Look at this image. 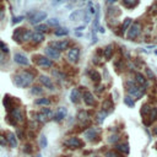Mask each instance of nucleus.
<instances>
[{
	"label": "nucleus",
	"instance_id": "nucleus-49",
	"mask_svg": "<svg viewBox=\"0 0 157 157\" xmlns=\"http://www.w3.org/2000/svg\"><path fill=\"white\" fill-rule=\"evenodd\" d=\"M156 147H157V142H156Z\"/></svg>",
	"mask_w": 157,
	"mask_h": 157
},
{
	"label": "nucleus",
	"instance_id": "nucleus-45",
	"mask_svg": "<svg viewBox=\"0 0 157 157\" xmlns=\"http://www.w3.org/2000/svg\"><path fill=\"white\" fill-rule=\"evenodd\" d=\"M84 30V26H81V27H77L76 28V31H82Z\"/></svg>",
	"mask_w": 157,
	"mask_h": 157
},
{
	"label": "nucleus",
	"instance_id": "nucleus-32",
	"mask_svg": "<svg viewBox=\"0 0 157 157\" xmlns=\"http://www.w3.org/2000/svg\"><path fill=\"white\" fill-rule=\"evenodd\" d=\"M136 81H138L139 84H141V85H146V80L141 74H136Z\"/></svg>",
	"mask_w": 157,
	"mask_h": 157
},
{
	"label": "nucleus",
	"instance_id": "nucleus-46",
	"mask_svg": "<svg viewBox=\"0 0 157 157\" xmlns=\"http://www.w3.org/2000/svg\"><path fill=\"white\" fill-rule=\"evenodd\" d=\"M117 0H107V3H111V4H113V3H115Z\"/></svg>",
	"mask_w": 157,
	"mask_h": 157
},
{
	"label": "nucleus",
	"instance_id": "nucleus-16",
	"mask_svg": "<svg viewBox=\"0 0 157 157\" xmlns=\"http://www.w3.org/2000/svg\"><path fill=\"white\" fill-rule=\"evenodd\" d=\"M4 107L6 108V111H8L9 113L13 109V107H12V98L9 96V94H6L5 98H4Z\"/></svg>",
	"mask_w": 157,
	"mask_h": 157
},
{
	"label": "nucleus",
	"instance_id": "nucleus-44",
	"mask_svg": "<svg viewBox=\"0 0 157 157\" xmlns=\"http://www.w3.org/2000/svg\"><path fill=\"white\" fill-rule=\"evenodd\" d=\"M118 139H119V138H118V136H117V135H112V136H111V138H109V139H108V141H109V142H115V141H117Z\"/></svg>",
	"mask_w": 157,
	"mask_h": 157
},
{
	"label": "nucleus",
	"instance_id": "nucleus-22",
	"mask_svg": "<svg viewBox=\"0 0 157 157\" xmlns=\"http://www.w3.org/2000/svg\"><path fill=\"white\" fill-rule=\"evenodd\" d=\"M79 97H80V92H79V90L74 88V90L71 91V93H70V99H71L72 103H76V102L79 101Z\"/></svg>",
	"mask_w": 157,
	"mask_h": 157
},
{
	"label": "nucleus",
	"instance_id": "nucleus-37",
	"mask_svg": "<svg viewBox=\"0 0 157 157\" xmlns=\"http://www.w3.org/2000/svg\"><path fill=\"white\" fill-rule=\"evenodd\" d=\"M47 28H48V27H47L45 25H38V26H36V32H45L47 31Z\"/></svg>",
	"mask_w": 157,
	"mask_h": 157
},
{
	"label": "nucleus",
	"instance_id": "nucleus-35",
	"mask_svg": "<svg viewBox=\"0 0 157 157\" xmlns=\"http://www.w3.org/2000/svg\"><path fill=\"white\" fill-rule=\"evenodd\" d=\"M31 93H32V94H39V93H42V88H40L39 86L32 87V88H31Z\"/></svg>",
	"mask_w": 157,
	"mask_h": 157
},
{
	"label": "nucleus",
	"instance_id": "nucleus-8",
	"mask_svg": "<svg viewBox=\"0 0 157 157\" xmlns=\"http://www.w3.org/2000/svg\"><path fill=\"white\" fill-rule=\"evenodd\" d=\"M45 54L48 55L49 59H59L60 58V52L55 48H53V47H47L45 48Z\"/></svg>",
	"mask_w": 157,
	"mask_h": 157
},
{
	"label": "nucleus",
	"instance_id": "nucleus-31",
	"mask_svg": "<svg viewBox=\"0 0 157 157\" xmlns=\"http://www.w3.org/2000/svg\"><path fill=\"white\" fill-rule=\"evenodd\" d=\"M80 15H81V10H76V11H74L71 15L69 16V18L71 20V21H76V18L80 17Z\"/></svg>",
	"mask_w": 157,
	"mask_h": 157
},
{
	"label": "nucleus",
	"instance_id": "nucleus-1",
	"mask_svg": "<svg viewBox=\"0 0 157 157\" xmlns=\"http://www.w3.org/2000/svg\"><path fill=\"white\" fill-rule=\"evenodd\" d=\"M35 76L28 72V71H23V72H20V74H16L13 76V84H15L17 87H21V88H25V87H28Z\"/></svg>",
	"mask_w": 157,
	"mask_h": 157
},
{
	"label": "nucleus",
	"instance_id": "nucleus-28",
	"mask_svg": "<svg viewBox=\"0 0 157 157\" xmlns=\"http://www.w3.org/2000/svg\"><path fill=\"white\" fill-rule=\"evenodd\" d=\"M157 118V108H151L150 109V124H151V123L155 120Z\"/></svg>",
	"mask_w": 157,
	"mask_h": 157
},
{
	"label": "nucleus",
	"instance_id": "nucleus-47",
	"mask_svg": "<svg viewBox=\"0 0 157 157\" xmlns=\"http://www.w3.org/2000/svg\"><path fill=\"white\" fill-rule=\"evenodd\" d=\"M153 133H155V134H156V135H157V126H156V128H155V130H153Z\"/></svg>",
	"mask_w": 157,
	"mask_h": 157
},
{
	"label": "nucleus",
	"instance_id": "nucleus-42",
	"mask_svg": "<svg viewBox=\"0 0 157 157\" xmlns=\"http://www.w3.org/2000/svg\"><path fill=\"white\" fill-rule=\"evenodd\" d=\"M106 156H107V157H119L117 152H113V151H109V152H107V153H106Z\"/></svg>",
	"mask_w": 157,
	"mask_h": 157
},
{
	"label": "nucleus",
	"instance_id": "nucleus-17",
	"mask_svg": "<svg viewBox=\"0 0 157 157\" xmlns=\"http://www.w3.org/2000/svg\"><path fill=\"white\" fill-rule=\"evenodd\" d=\"M65 115H66V109L64 107H61L58 109V112L55 114V117H54V119H55L57 121H60V120H63L65 118Z\"/></svg>",
	"mask_w": 157,
	"mask_h": 157
},
{
	"label": "nucleus",
	"instance_id": "nucleus-23",
	"mask_svg": "<svg viewBox=\"0 0 157 157\" xmlns=\"http://www.w3.org/2000/svg\"><path fill=\"white\" fill-rule=\"evenodd\" d=\"M88 74H90V77L92 79V81H94V82H99V80H101V75H99V72H98V71H96V70H91Z\"/></svg>",
	"mask_w": 157,
	"mask_h": 157
},
{
	"label": "nucleus",
	"instance_id": "nucleus-19",
	"mask_svg": "<svg viewBox=\"0 0 157 157\" xmlns=\"http://www.w3.org/2000/svg\"><path fill=\"white\" fill-rule=\"evenodd\" d=\"M31 39L35 43H40V42H43L44 35H43V33H40V32H35V33H32V38Z\"/></svg>",
	"mask_w": 157,
	"mask_h": 157
},
{
	"label": "nucleus",
	"instance_id": "nucleus-20",
	"mask_svg": "<svg viewBox=\"0 0 157 157\" xmlns=\"http://www.w3.org/2000/svg\"><path fill=\"white\" fill-rule=\"evenodd\" d=\"M138 3H139V0H123V4H124V6L128 9L135 8V6L138 5Z\"/></svg>",
	"mask_w": 157,
	"mask_h": 157
},
{
	"label": "nucleus",
	"instance_id": "nucleus-14",
	"mask_svg": "<svg viewBox=\"0 0 157 157\" xmlns=\"http://www.w3.org/2000/svg\"><path fill=\"white\" fill-rule=\"evenodd\" d=\"M39 81L42 82L47 88H49V90H54V85L52 82V80L48 77V76H45V75H40L39 76Z\"/></svg>",
	"mask_w": 157,
	"mask_h": 157
},
{
	"label": "nucleus",
	"instance_id": "nucleus-38",
	"mask_svg": "<svg viewBox=\"0 0 157 157\" xmlns=\"http://www.w3.org/2000/svg\"><path fill=\"white\" fill-rule=\"evenodd\" d=\"M48 25L49 26H58L59 25V20L58 18H49L48 20Z\"/></svg>",
	"mask_w": 157,
	"mask_h": 157
},
{
	"label": "nucleus",
	"instance_id": "nucleus-24",
	"mask_svg": "<svg viewBox=\"0 0 157 157\" xmlns=\"http://www.w3.org/2000/svg\"><path fill=\"white\" fill-rule=\"evenodd\" d=\"M103 54H104V58L108 60V59H111L112 58V55H113V49H112V45H108V47H106L104 48V50H103Z\"/></svg>",
	"mask_w": 157,
	"mask_h": 157
},
{
	"label": "nucleus",
	"instance_id": "nucleus-34",
	"mask_svg": "<svg viewBox=\"0 0 157 157\" xmlns=\"http://www.w3.org/2000/svg\"><path fill=\"white\" fill-rule=\"evenodd\" d=\"M42 114H44L47 118H50L53 115V113H52V111L49 108H42Z\"/></svg>",
	"mask_w": 157,
	"mask_h": 157
},
{
	"label": "nucleus",
	"instance_id": "nucleus-43",
	"mask_svg": "<svg viewBox=\"0 0 157 157\" xmlns=\"http://www.w3.org/2000/svg\"><path fill=\"white\" fill-rule=\"evenodd\" d=\"M146 74H147V76H148L150 79H153V77H155L153 72L151 71V69H148V67H147V69H146Z\"/></svg>",
	"mask_w": 157,
	"mask_h": 157
},
{
	"label": "nucleus",
	"instance_id": "nucleus-26",
	"mask_svg": "<svg viewBox=\"0 0 157 157\" xmlns=\"http://www.w3.org/2000/svg\"><path fill=\"white\" fill-rule=\"evenodd\" d=\"M117 150L123 153H129V145L128 144H120V145H117Z\"/></svg>",
	"mask_w": 157,
	"mask_h": 157
},
{
	"label": "nucleus",
	"instance_id": "nucleus-30",
	"mask_svg": "<svg viewBox=\"0 0 157 157\" xmlns=\"http://www.w3.org/2000/svg\"><path fill=\"white\" fill-rule=\"evenodd\" d=\"M39 145H40V147H42V148H45L47 145H48V141H47V138L44 135H42L39 138Z\"/></svg>",
	"mask_w": 157,
	"mask_h": 157
},
{
	"label": "nucleus",
	"instance_id": "nucleus-48",
	"mask_svg": "<svg viewBox=\"0 0 157 157\" xmlns=\"http://www.w3.org/2000/svg\"><path fill=\"white\" fill-rule=\"evenodd\" d=\"M36 157H42V155H37V156H36Z\"/></svg>",
	"mask_w": 157,
	"mask_h": 157
},
{
	"label": "nucleus",
	"instance_id": "nucleus-5",
	"mask_svg": "<svg viewBox=\"0 0 157 157\" xmlns=\"http://www.w3.org/2000/svg\"><path fill=\"white\" fill-rule=\"evenodd\" d=\"M36 63L38 66H42V67H50L53 65V61L49 58L42 57V55L36 57Z\"/></svg>",
	"mask_w": 157,
	"mask_h": 157
},
{
	"label": "nucleus",
	"instance_id": "nucleus-3",
	"mask_svg": "<svg viewBox=\"0 0 157 157\" xmlns=\"http://www.w3.org/2000/svg\"><path fill=\"white\" fill-rule=\"evenodd\" d=\"M47 18V12H44V11H38V12H35L33 15L31 16V18H30V22L32 23V25H37V23H39V22H42L43 20H45Z\"/></svg>",
	"mask_w": 157,
	"mask_h": 157
},
{
	"label": "nucleus",
	"instance_id": "nucleus-33",
	"mask_svg": "<svg viewBox=\"0 0 157 157\" xmlns=\"http://www.w3.org/2000/svg\"><path fill=\"white\" fill-rule=\"evenodd\" d=\"M35 117H36L35 119H37V120L40 121V123H44L45 119H47V117H45L44 114H42V113H40V114H37V113H36V114H35Z\"/></svg>",
	"mask_w": 157,
	"mask_h": 157
},
{
	"label": "nucleus",
	"instance_id": "nucleus-27",
	"mask_svg": "<svg viewBox=\"0 0 157 157\" xmlns=\"http://www.w3.org/2000/svg\"><path fill=\"white\" fill-rule=\"evenodd\" d=\"M35 103L38 106H48L50 103V101H49V98H38V99H36Z\"/></svg>",
	"mask_w": 157,
	"mask_h": 157
},
{
	"label": "nucleus",
	"instance_id": "nucleus-4",
	"mask_svg": "<svg viewBox=\"0 0 157 157\" xmlns=\"http://www.w3.org/2000/svg\"><path fill=\"white\" fill-rule=\"evenodd\" d=\"M129 93L131 94V96H134L135 98H141L142 94H144V88L141 87H138V86H133L131 84H129Z\"/></svg>",
	"mask_w": 157,
	"mask_h": 157
},
{
	"label": "nucleus",
	"instance_id": "nucleus-15",
	"mask_svg": "<svg viewBox=\"0 0 157 157\" xmlns=\"http://www.w3.org/2000/svg\"><path fill=\"white\" fill-rule=\"evenodd\" d=\"M23 33H25V28H16L15 32H13V39L16 42H22V37H23Z\"/></svg>",
	"mask_w": 157,
	"mask_h": 157
},
{
	"label": "nucleus",
	"instance_id": "nucleus-2",
	"mask_svg": "<svg viewBox=\"0 0 157 157\" xmlns=\"http://www.w3.org/2000/svg\"><path fill=\"white\" fill-rule=\"evenodd\" d=\"M140 32H141V25L140 23H133L128 30V38L134 39L140 35Z\"/></svg>",
	"mask_w": 157,
	"mask_h": 157
},
{
	"label": "nucleus",
	"instance_id": "nucleus-25",
	"mask_svg": "<svg viewBox=\"0 0 157 157\" xmlns=\"http://www.w3.org/2000/svg\"><path fill=\"white\" fill-rule=\"evenodd\" d=\"M130 25H131V18H125L121 25V32H125L126 30H129Z\"/></svg>",
	"mask_w": 157,
	"mask_h": 157
},
{
	"label": "nucleus",
	"instance_id": "nucleus-41",
	"mask_svg": "<svg viewBox=\"0 0 157 157\" xmlns=\"http://www.w3.org/2000/svg\"><path fill=\"white\" fill-rule=\"evenodd\" d=\"M23 151H25L26 153H31V152H32L31 145H26V146H23Z\"/></svg>",
	"mask_w": 157,
	"mask_h": 157
},
{
	"label": "nucleus",
	"instance_id": "nucleus-7",
	"mask_svg": "<svg viewBox=\"0 0 157 157\" xmlns=\"http://www.w3.org/2000/svg\"><path fill=\"white\" fill-rule=\"evenodd\" d=\"M64 144H65L66 146L71 147V148H76V147H79V146H82V145H84L82 142L80 141V139L75 138V136H72V138H69V139H66Z\"/></svg>",
	"mask_w": 157,
	"mask_h": 157
},
{
	"label": "nucleus",
	"instance_id": "nucleus-18",
	"mask_svg": "<svg viewBox=\"0 0 157 157\" xmlns=\"http://www.w3.org/2000/svg\"><path fill=\"white\" fill-rule=\"evenodd\" d=\"M85 138L87 140H94V138H97V131L93 128H90L88 130L85 131Z\"/></svg>",
	"mask_w": 157,
	"mask_h": 157
},
{
	"label": "nucleus",
	"instance_id": "nucleus-6",
	"mask_svg": "<svg viewBox=\"0 0 157 157\" xmlns=\"http://www.w3.org/2000/svg\"><path fill=\"white\" fill-rule=\"evenodd\" d=\"M79 57H80V50L77 48L69 49V52L66 53V58L69 59L71 63H77V61H79Z\"/></svg>",
	"mask_w": 157,
	"mask_h": 157
},
{
	"label": "nucleus",
	"instance_id": "nucleus-39",
	"mask_svg": "<svg viewBox=\"0 0 157 157\" xmlns=\"http://www.w3.org/2000/svg\"><path fill=\"white\" fill-rule=\"evenodd\" d=\"M0 50L4 52V53H8L9 52V47L6 45L4 42H0Z\"/></svg>",
	"mask_w": 157,
	"mask_h": 157
},
{
	"label": "nucleus",
	"instance_id": "nucleus-36",
	"mask_svg": "<svg viewBox=\"0 0 157 157\" xmlns=\"http://www.w3.org/2000/svg\"><path fill=\"white\" fill-rule=\"evenodd\" d=\"M8 145V139L5 138V135H3V134H0V146H6Z\"/></svg>",
	"mask_w": 157,
	"mask_h": 157
},
{
	"label": "nucleus",
	"instance_id": "nucleus-11",
	"mask_svg": "<svg viewBox=\"0 0 157 157\" xmlns=\"http://www.w3.org/2000/svg\"><path fill=\"white\" fill-rule=\"evenodd\" d=\"M50 47L53 48L58 49L59 52L60 50H65L67 47H69V40H60V42H52L50 43Z\"/></svg>",
	"mask_w": 157,
	"mask_h": 157
},
{
	"label": "nucleus",
	"instance_id": "nucleus-12",
	"mask_svg": "<svg viewBox=\"0 0 157 157\" xmlns=\"http://www.w3.org/2000/svg\"><path fill=\"white\" fill-rule=\"evenodd\" d=\"M6 139H8V144L11 148H15L17 146V140H16V135L11 133V131H8L6 133Z\"/></svg>",
	"mask_w": 157,
	"mask_h": 157
},
{
	"label": "nucleus",
	"instance_id": "nucleus-29",
	"mask_svg": "<svg viewBox=\"0 0 157 157\" xmlns=\"http://www.w3.org/2000/svg\"><path fill=\"white\" fill-rule=\"evenodd\" d=\"M124 103L128 106V107H130V108H133L134 106H135V103H134V101H133V98L130 97V96H126L125 98H124Z\"/></svg>",
	"mask_w": 157,
	"mask_h": 157
},
{
	"label": "nucleus",
	"instance_id": "nucleus-9",
	"mask_svg": "<svg viewBox=\"0 0 157 157\" xmlns=\"http://www.w3.org/2000/svg\"><path fill=\"white\" fill-rule=\"evenodd\" d=\"M13 60H15V63H17L20 65H28V59H27V57L23 55L22 53L13 54Z\"/></svg>",
	"mask_w": 157,
	"mask_h": 157
},
{
	"label": "nucleus",
	"instance_id": "nucleus-40",
	"mask_svg": "<svg viewBox=\"0 0 157 157\" xmlns=\"http://www.w3.org/2000/svg\"><path fill=\"white\" fill-rule=\"evenodd\" d=\"M23 20V16H16V17H13L12 18V23L15 25V23H18V22H21Z\"/></svg>",
	"mask_w": 157,
	"mask_h": 157
},
{
	"label": "nucleus",
	"instance_id": "nucleus-21",
	"mask_svg": "<svg viewBox=\"0 0 157 157\" xmlns=\"http://www.w3.org/2000/svg\"><path fill=\"white\" fill-rule=\"evenodd\" d=\"M54 35L58 36V37H63V36H67L69 35V30L65 28V27H61V28H58L54 32Z\"/></svg>",
	"mask_w": 157,
	"mask_h": 157
},
{
	"label": "nucleus",
	"instance_id": "nucleus-10",
	"mask_svg": "<svg viewBox=\"0 0 157 157\" xmlns=\"http://www.w3.org/2000/svg\"><path fill=\"white\" fill-rule=\"evenodd\" d=\"M9 115H10V117H11L13 120H15L16 123H21V121L23 120V115H22L21 112H20V109H18V108H13L12 111L10 112Z\"/></svg>",
	"mask_w": 157,
	"mask_h": 157
},
{
	"label": "nucleus",
	"instance_id": "nucleus-13",
	"mask_svg": "<svg viewBox=\"0 0 157 157\" xmlns=\"http://www.w3.org/2000/svg\"><path fill=\"white\" fill-rule=\"evenodd\" d=\"M84 101H85V103H86L87 106H90V107H92V106L96 104V101H94V98H93V96H92V93L88 92V91H85V92H84Z\"/></svg>",
	"mask_w": 157,
	"mask_h": 157
}]
</instances>
